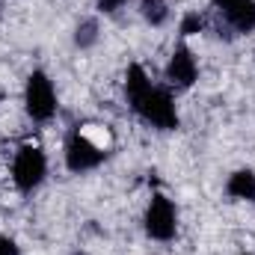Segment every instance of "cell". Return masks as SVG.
<instances>
[{
    "label": "cell",
    "instance_id": "1",
    "mask_svg": "<svg viewBox=\"0 0 255 255\" xmlns=\"http://www.w3.org/2000/svg\"><path fill=\"white\" fill-rule=\"evenodd\" d=\"M125 98L128 107L142 125L163 130V133L181 128V113H178L172 89L166 83H154L145 65L130 63L125 68Z\"/></svg>",
    "mask_w": 255,
    "mask_h": 255
},
{
    "label": "cell",
    "instance_id": "2",
    "mask_svg": "<svg viewBox=\"0 0 255 255\" xmlns=\"http://www.w3.org/2000/svg\"><path fill=\"white\" fill-rule=\"evenodd\" d=\"M110 157V142L107 136H95L89 125H74L68 128L63 139V163L71 175H86L95 172L98 166H104Z\"/></svg>",
    "mask_w": 255,
    "mask_h": 255
},
{
    "label": "cell",
    "instance_id": "3",
    "mask_svg": "<svg viewBox=\"0 0 255 255\" xmlns=\"http://www.w3.org/2000/svg\"><path fill=\"white\" fill-rule=\"evenodd\" d=\"M21 104H24V113L30 122L36 125H48L57 110H60V95H57V86L51 80V74L45 68H33L24 80V92H21Z\"/></svg>",
    "mask_w": 255,
    "mask_h": 255
},
{
    "label": "cell",
    "instance_id": "4",
    "mask_svg": "<svg viewBox=\"0 0 255 255\" xmlns=\"http://www.w3.org/2000/svg\"><path fill=\"white\" fill-rule=\"evenodd\" d=\"M48 178V154L36 142L18 145L12 157V184L21 196H33Z\"/></svg>",
    "mask_w": 255,
    "mask_h": 255
},
{
    "label": "cell",
    "instance_id": "5",
    "mask_svg": "<svg viewBox=\"0 0 255 255\" xmlns=\"http://www.w3.org/2000/svg\"><path fill=\"white\" fill-rule=\"evenodd\" d=\"M142 232L154 244H172L178 238V208L166 193H151L142 211Z\"/></svg>",
    "mask_w": 255,
    "mask_h": 255
},
{
    "label": "cell",
    "instance_id": "6",
    "mask_svg": "<svg viewBox=\"0 0 255 255\" xmlns=\"http://www.w3.org/2000/svg\"><path fill=\"white\" fill-rule=\"evenodd\" d=\"M163 83L172 92H187L199 83V60L193 54L187 42H175V48L169 51V60L163 65Z\"/></svg>",
    "mask_w": 255,
    "mask_h": 255
},
{
    "label": "cell",
    "instance_id": "7",
    "mask_svg": "<svg viewBox=\"0 0 255 255\" xmlns=\"http://www.w3.org/2000/svg\"><path fill=\"white\" fill-rule=\"evenodd\" d=\"M217 15H220V36L226 33V39L255 33V0H241V3H235Z\"/></svg>",
    "mask_w": 255,
    "mask_h": 255
},
{
    "label": "cell",
    "instance_id": "8",
    "mask_svg": "<svg viewBox=\"0 0 255 255\" xmlns=\"http://www.w3.org/2000/svg\"><path fill=\"white\" fill-rule=\"evenodd\" d=\"M226 196L232 202H255V169L241 166L226 178Z\"/></svg>",
    "mask_w": 255,
    "mask_h": 255
},
{
    "label": "cell",
    "instance_id": "9",
    "mask_svg": "<svg viewBox=\"0 0 255 255\" xmlns=\"http://www.w3.org/2000/svg\"><path fill=\"white\" fill-rule=\"evenodd\" d=\"M98 42H101V21H98V15L80 18L74 24V33H71V45L77 51H92Z\"/></svg>",
    "mask_w": 255,
    "mask_h": 255
},
{
    "label": "cell",
    "instance_id": "10",
    "mask_svg": "<svg viewBox=\"0 0 255 255\" xmlns=\"http://www.w3.org/2000/svg\"><path fill=\"white\" fill-rule=\"evenodd\" d=\"M136 12L148 27H163L172 15V6H169V0H139Z\"/></svg>",
    "mask_w": 255,
    "mask_h": 255
},
{
    "label": "cell",
    "instance_id": "11",
    "mask_svg": "<svg viewBox=\"0 0 255 255\" xmlns=\"http://www.w3.org/2000/svg\"><path fill=\"white\" fill-rule=\"evenodd\" d=\"M205 30H208V18H205L202 12H184L181 21H178V39H181V42H187V39L205 33Z\"/></svg>",
    "mask_w": 255,
    "mask_h": 255
},
{
    "label": "cell",
    "instance_id": "12",
    "mask_svg": "<svg viewBox=\"0 0 255 255\" xmlns=\"http://www.w3.org/2000/svg\"><path fill=\"white\" fill-rule=\"evenodd\" d=\"M130 0H95V12L98 15H119Z\"/></svg>",
    "mask_w": 255,
    "mask_h": 255
},
{
    "label": "cell",
    "instance_id": "13",
    "mask_svg": "<svg viewBox=\"0 0 255 255\" xmlns=\"http://www.w3.org/2000/svg\"><path fill=\"white\" fill-rule=\"evenodd\" d=\"M0 255H21V247L12 235H3L0 232Z\"/></svg>",
    "mask_w": 255,
    "mask_h": 255
},
{
    "label": "cell",
    "instance_id": "14",
    "mask_svg": "<svg viewBox=\"0 0 255 255\" xmlns=\"http://www.w3.org/2000/svg\"><path fill=\"white\" fill-rule=\"evenodd\" d=\"M71 255H86V253H83V250H74V253H71Z\"/></svg>",
    "mask_w": 255,
    "mask_h": 255
},
{
    "label": "cell",
    "instance_id": "15",
    "mask_svg": "<svg viewBox=\"0 0 255 255\" xmlns=\"http://www.w3.org/2000/svg\"><path fill=\"white\" fill-rule=\"evenodd\" d=\"M241 255H255V253H241Z\"/></svg>",
    "mask_w": 255,
    "mask_h": 255
}]
</instances>
